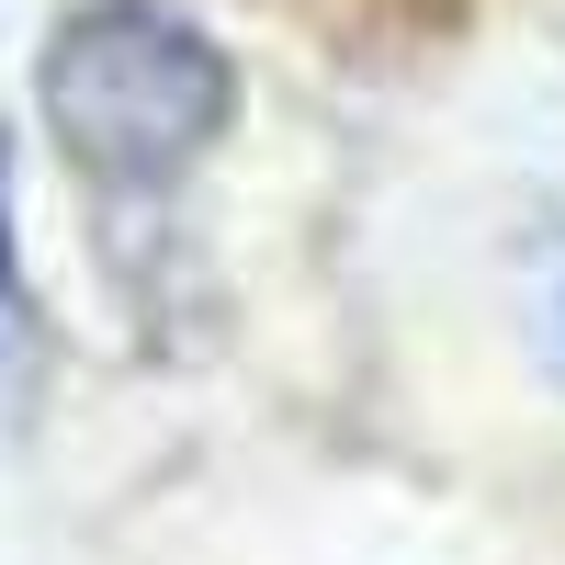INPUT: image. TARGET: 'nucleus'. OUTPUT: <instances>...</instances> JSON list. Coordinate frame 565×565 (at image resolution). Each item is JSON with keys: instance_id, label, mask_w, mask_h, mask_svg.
Returning <instances> with one entry per match:
<instances>
[{"instance_id": "nucleus-1", "label": "nucleus", "mask_w": 565, "mask_h": 565, "mask_svg": "<svg viewBox=\"0 0 565 565\" xmlns=\"http://www.w3.org/2000/svg\"><path fill=\"white\" fill-rule=\"evenodd\" d=\"M226 103H238V79L170 0H90L45 45V136L103 193L181 181L226 136Z\"/></svg>"}, {"instance_id": "nucleus-2", "label": "nucleus", "mask_w": 565, "mask_h": 565, "mask_svg": "<svg viewBox=\"0 0 565 565\" xmlns=\"http://www.w3.org/2000/svg\"><path fill=\"white\" fill-rule=\"evenodd\" d=\"M23 396V282H12V159H0V407Z\"/></svg>"}]
</instances>
